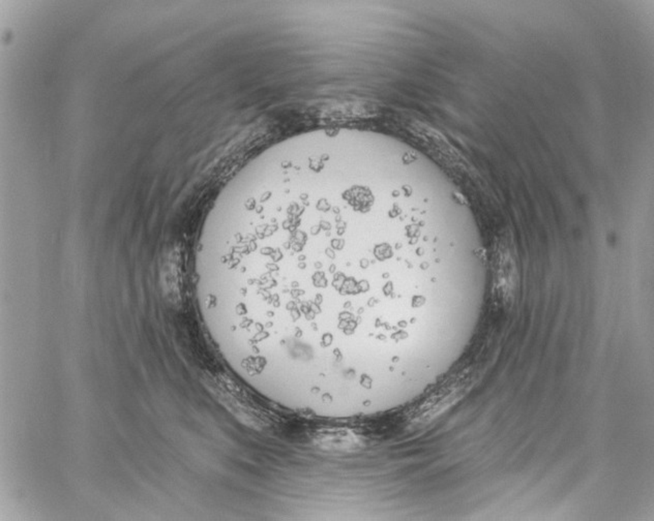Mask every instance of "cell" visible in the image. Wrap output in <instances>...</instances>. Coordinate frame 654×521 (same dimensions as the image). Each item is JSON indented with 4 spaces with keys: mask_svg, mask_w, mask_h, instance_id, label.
<instances>
[{
    "mask_svg": "<svg viewBox=\"0 0 654 521\" xmlns=\"http://www.w3.org/2000/svg\"><path fill=\"white\" fill-rule=\"evenodd\" d=\"M317 442L324 448L337 449V450H350L359 445V440L354 434L349 432H324L318 434Z\"/></svg>",
    "mask_w": 654,
    "mask_h": 521,
    "instance_id": "cell-1",
    "label": "cell"
}]
</instances>
